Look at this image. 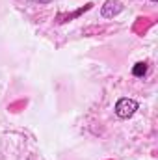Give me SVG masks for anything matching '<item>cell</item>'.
I'll return each instance as SVG.
<instances>
[{"label": "cell", "mask_w": 158, "mask_h": 160, "mask_svg": "<svg viewBox=\"0 0 158 160\" xmlns=\"http://www.w3.org/2000/svg\"><path fill=\"white\" fill-rule=\"evenodd\" d=\"M140 108V102L136 99H130V97H121L117 99L116 106H114V114L117 116L119 119H130Z\"/></svg>", "instance_id": "6da1fadb"}, {"label": "cell", "mask_w": 158, "mask_h": 160, "mask_svg": "<svg viewBox=\"0 0 158 160\" xmlns=\"http://www.w3.org/2000/svg\"><path fill=\"white\" fill-rule=\"evenodd\" d=\"M123 11V2L121 0H104L101 6V17L102 19H114Z\"/></svg>", "instance_id": "7a4b0ae2"}, {"label": "cell", "mask_w": 158, "mask_h": 160, "mask_svg": "<svg viewBox=\"0 0 158 160\" xmlns=\"http://www.w3.org/2000/svg\"><path fill=\"white\" fill-rule=\"evenodd\" d=\"M147 73V63L145 62H138L134 67H132V75L134 77H143Z\"/></svg>", "instance_id": "3957f363"}, {"label": "cell", "mask_w": 158, "mask_h": 160, "mask_svg": "<svg viewBox=\"0 0 158 160\" xmlns=\"http://www.w3.org/2000/svg\"><path fill=\"white\" fill-rule=\"evenodd\" d=\"M30 2H37V4H50L52 0H30Z\"/></svg>", "instance_id": "277c9868"}, {"label": "cell", "mask_w": 158, "mask_h": 160, "mask_svg": "<svg viewBox=\"0 0 158 160\" xmlns=\"http://www.w3.org/2000/svg\"><path fill=\"white\" fill-rule=\"evenodd\" d=\"M149 2H153V4H156V2H158V0H149Z\"/></svg>", "instance_id": "5b68a950"}]
</instances>
